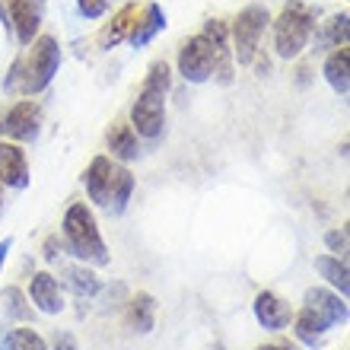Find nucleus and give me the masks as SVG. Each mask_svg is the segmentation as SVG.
<instances>
[{
  "mask_svg": "<svg viewBox=\"0 0 350 350\" xmlns=\"http://www.w3.org/2000/svg\"><path fill=\"white\" fill-rule=\"evenodd\" d=\"M169 67L166 61H157L150 67L147 80H144V90H140L134 109H131V124H134V134L140 137L157 140L163 134V124H166V92H169Z\"/></svg>",
  "mask_w": 350,
  "mask_h": 350,
  "instance_id": "f257e3e1",
  "label": "nucleus"
},
{
  "mask_svg": "<svg viewBox=\"0 0 350 350\" xmlns=\"http://www.w3.org/2000/svg\"><path fill=\"white\" fill-rule=\"evenodd\" d=\"M64 236H67V249L70 255H77L80 261L90 265H109V249L99 236L96 217L86 204H70L64 213Z\"/></svg>",
  "mask_w": 350,
  "mask_h": 350,
  "instance_id": "f03ea898",
  "label": "nucleus"
},
{
  "mask_svg": "<svg viewBox=\"0 0 350 350\" xmlns=\"http://www.w3.org/2000/svg\"><path fill=\"white\" fill-rule=\"evenodd\" d=\"M315 29V13L299 0H290L274 19V51L280 57H296Z\"/></svg>",
  "mask_w": 350,
  "mask_h": 350,
  "instance_id": "7ed1b4c3",
  "label": "nucleus"
},
{
  "mask_svg": "<svg viewBox=\"0 0 350 350\" xmlns=\"http://www.w3.org/2000/svg\"><path fill=\"white\" fill-rule=\"evenodd\" d=\"M267 23H271V16H267V10L258 7V3L245 7L239 16L232 19V57H236L242 67H249L252 61H255Z\"/></svg>",
  "mask_w": 350,
  "mask_h": 350,
  "instance_id": "20e7f679",
  "label": "nucleus"
},
{
  "mask_svg": "<svg viewBox=\"0 0 350 350\" xmlns=\"http://www.w3.org/2000/svg\"><path fill=\"white\" fill-rule=\"evenodd\" d=\"M57 67H61V48L51 36L36 38V48L29 55V64H23V92L32 96V92H42L51 80H55Z\"/></svg>",
  "mask_w": 350,
  "mask_h": 350,
  "instance_id": "39448f33",
  "label": "nucleus"
},
{
  "mask_svg": "<svg viewBox=\"0 0 350 350\" xmlns=\"http://www.w3.org/2000/svg\"><path fill=\"white\" fill-rule=\"evenodd\" d=\"M178 74L188 80V83H204L213 77V48H211V38L204 36H194L188 38L178 51Z\"/></svg>",
  "mask_w": 350,
  "mask_h": 350,
  "instance_id": "423d86ee",
  "label": "nucleus"
},
{
  "mask_svg": "<svg viewBox=\"0 0 350 350\" xmlns=\"http://www.w3.org/2000/svg\"><path fill=\"white\" fill-rule=\"evenodd\" d=\"M204 36L211 38V48H213V77L223 86L232 83V48H230V29H226V23L207 19Z\"/></svg>",
  "mask_w": 350,
  "mask_h": 350,
  "instance_id": "0eeeda50",
  "label": "nucleus"
},
{
  "mask_svg": "<svg viewBox=\"0 0 350 350\" xmlns=\"http://www.w3.org/2000/svg\"><path fill=\"white\" fill-rule=\"evenodd\" d=\"M38 134V105L19 102L0 118V137L7 140H32Z\"/></svg>",
  "mask_w": 350,
  "mask_h": 350,
  "instance_id": "6e6552de",
  "label": "nucleus"
},
{
  "mask_svg": "<svg viewBox=\"0 0 350 350\" xmlns=\"http://www.w3.org/2000/svg\"><path fill=\"white\" fill-rule=\"evenodd\" d=\"M10 16L16 26V38L23 45H32L42 26V0H10Z\"/></svg>",
  "mask_w": 350,
  "mask_h": 350,
  "instance_id": "1a4fd4ad",
  "label": "nucleus"
},
{
  "mask_svg": "<svg viewBox=\"0 0 350 350\" xmlns=\"http://www.w3.org/2000/svg\"><path fill=\"white\" fill-rule=\"evenodd\" d=\"M0 182L10 185V188H26L29 185L26 153L10 140H0Z\"/></svg>",
  "mask_w": 350,
  "mask_h": 350,
  "instance_id": "9d476101",
  "label": "nucleus"
},
{
  "mask_svg": "<svg viewBox=\"0 0 350 350\" xmlns=\"http://www.w3.org/2000/svg\"><path fill=\"white\" fill-rule=\"evenodd\" d=\"M255 319L265 325L267 332H280V328L290 325L293 309H290V303H284L277 293H267L265 290V293L255 296Z\"/></svg>",
  "mask_w": 350,
  "mask_h": 350,
  "instance_id": "9b49d317",
  "label": "nucleus"
},
{
  "mask_svg": "<svg viewBox=\"0 0 350 350\" xmlns=\"http://www.w3.org/2000/svg\"><path fill=\"white\" fill-rule=\"evenodd\" d=\"M29 299L45 315H57L64 309V303H61V286H57V280L48 274V271L32 274V280H29Z\"/></svg>",
  "mask_w": 350,
  "mask_h": 350,
  "instance_id": "f8f14e48",
  "label": "nucleus"
},
{
  "mask_svg": "<svg viewBox=\"0 0 350 350\" xmlns=\"http://www.w3.org/2000/svg\"><path fill=\"white\" fill-rule=\"evenodd\" d=\"M166 29V13H163V7L159 3H147L144 7V13H140V19H134L131 23V32H128V42L134 48H144L153 42V36L157 32H163Z\"/></svg>",
  "mask_w": 350,
  "mask_h": 350,
  "instance_id": "ddd939ff",
  "label": "nucleus"
},
{
  "mask_svg": "<svg viewBox=\"0 0 350 350\" xmlns=\"http://www.w3.org/2000/svg\"><path fill=\"white\" fill-rule=\"evenodd\" d=\"M111 159L109 157H96L86 169V191H90L92 204L99 207H109L111 201Z\"/></svg>",
  "mask_w": 350,
  "mask_h": 350,
  "instance_id": "4468645a",
  "label": "nucleus"
},
{
  "mask_svg": "<svg viewBox=\"0 0 350 350\" xmlns=\"http://www.w3.org/2000/svg\"><path fill=\"white\" fill-rule=\"evenodd\" d=\"M306 306L319 312L328 325H338V322H347V303H341V296L328 293L322 286H312V290H306Z\"/></svg>",
  "mask_w": 350,
  "mask_h": 350,
  "instance_id": "2eb2a0df",
  "label": "nucleus"
},
{
  "mask_svg": "<svg viewBox=\"0 0 350 350\" xmlns=\"http://www.w3.org/2000/svg\"><path fill=\"white\" fill-rule=\"evenodd\" d=\"M325 80L332 83V90L338 92V96H347V90H350V51H347V45L334 48L332 57L325 61Z\"/></svg>",
  "mask_w": 350,
  "mask_h": 350,
  "instance_id": "dca6fc26",
  "label": "nucleus"
},
{
  "mask_svg": "<svg viewBox=\"0 0 350 350\" xmlns=\"http://www.w3.org/2000/svg\"><path fill=\"white\" fill-rule=\"evenodd\" d=\"M332 325L325 322L319 312H312L309 306H303L299 309V315H296V338L303 344H309V347H315V344H322L325 332H328Z\"/></svg>",
  "mask_w": 350,
  "mask_h": 350,
  "instance_id": "f3484780",
  "label": "nucleus"
},
{
  "mask_svg": "<svg viewBox=\"0 0 350 350\" xmlns=\"http://www.w3.org/2000/svg\"><path fill=\"white\" fill-rule=\"evenodd\" d=\"M109 150L111 157L121 159V163H131V159H137V134L131 124H115L109 131Z\"/></svg>",
  "mask_w": 350,
  "mask_h": 350,
  "instance_id": "a211bd4d",
  "label": "nucleus"
},
{
  "mask_svg": "<svg viewBox=\"0 0 350 350\" xmlns=\"http://www.w3.org/2000/svg\"><path fill=\"white\" fill-rule=\"evenodd\" d=\"M153 312H157V303H153V296L150 293H137L131 299V309H128V322L134 332L147 334L153 332Z\"/></svg>",
  "mask_w": 350,
  "mask_h": 350,
  "instance_id": "6ab92c4d",
  "label": "nucleus"
},
{
  "mask_svg": "<svg viewBox=\"0 0 350 350\" xmlns=\"http://www.w3.org/2000/svg\"><path fill=\"white\" fill-rule=\"evenodd\" d=\"M315 271L328 280L332 286L341 290V296L350 293V280H347V261L344 258H332V255H319L315 258Z\"/></svg>",
  "mask_w": 350,
  "mask_h": 350,
  "instance_id": "aec40b11",
  "label": "nucleus"
},
{
  "mask_svg": "<svg viewBox=\"0 0 350 350\" xmlns=\"http://www.w3.org/2000/svg\"><path fill=\"white\" fill-rule=\"evenodd\" d=\"M131 191H134V175H131L124 166H115V169H111V201H109V211L111 213L124 211V207H128V201H131Z\"/></svg>",
  "mask_w": 350,
  "mask_h": 350,
  "instance_id": "412c9836",
  "label": "nucleus"
},
{
  "mask_svg": "<svg viewBox=\"0 0 350 350\" xmlns=\"http://www.w3.org/2000/svg\"><path fill=\"white\" fill-rule=\"evenodd\" d=\"M137 19V7L134 3H128V7H121L118 10V16L111 19V26L102 32V38H99V45L102 48H111V45H118L121 38H124V32H131V23Z\"/></svg>",
  "mask_w": 350,
  "mask_h": 350,
  "instance_id": "4be33fe9",
  "label": "nucleus"
},
{
  "mask_svg": "<svg viewBox=\"0 0 350 350\" xmlns=\"http://www.w3.org/2000/svg\"><path fill=\"white\" fill-rule=\"evenodd\" d=\"M0 350H48L42 334H36L32 328H13L10 334L0 338Z\"/></svg>",
  "mask_w": 350,
  "mask_h": 350,
  "instance_id": "5701e85b",
  "label": "nucleus"
},
{
  "mask_svg": "<svg viewBox=\"0 0 350 350\" xmlns=\"http://www.w3.org/2000/svg\"><path fill=\"white\" fill-rule=\"evenodd\" d=\"M67 286L80 296H96L99 293V277L92 274L90 267H64Z\"/></svg>",
  "mask_w": 350,
  "mask_h": 350,
  "instance_id": "b1692460",
  "label": "nucleus"
},
{
  "mask_svg": "<svg viewBox=\"0 0 350 350\" xmlns=\"http://www.w3.org/2000/svg\"><path fill=\"white\" fill-rule=\"evenodd\" d=\"M3 306H7V315H10V319H19V322L32 319V306H26V296H23V290H19V286H10V290H3Z\"/></svg>",
  "mask_w": 350,
  "mask_h": 350,
  "instance_id": "393cba45",
  "label": "nucleus"
},
{
  "mask_svg": "<svg viewBox=\"0 0 350 350\" xmlns=\"http://www.w3.org/2000/svg\"><path fill=\"white\" fill-rule=\"evenodd\" d=\"M322 42H325L328 48H341V45H347V13H338V16L328 19V26H325Z\"/></svg>",
  "mask_w": 350,
  "mask_h": 350,
  "instance_id": "a878e982",
  "label": "nucleus"
},
{
  "mask_svg": "<svg viewBox=\"0 0 350 350\" xmlns=\"http://www.w3.org/2000/svg\"><path fill=\"white\" fill-rule=\"evenodd\" d=\"M77 7H80V13L86 19H99L105 13V7H109V0H77Z\"/></svg>",
  "mask_w": 350,
  "mask_h": 350,
  "instance_id": "bb28decb",
  "label": "nucleus"
},
{
  "mask_svg": "<svg viewBox=\"0 0 350 350\" xmlns=\"http://www.w3.org/2000/svg\"><path fill=\"white\" fill-rule=\"evenodd\" d=\"M325 242H328V249L332 252H338V258H344V252H347V236H344V232H328V236H325Z\"/></svg>",
  "mask_w": 350,
  "mask_h": 350,
  "instance_id": "cd10ccee",
  "label": "nucleus"
},
{
  "mask_svg": "<svg viewBox=\"0 0 350 350\" xmlns=\"http://www.w3.org/2000/svg\"><path fill=\"white\" fill-rule=\"evenodd\" d=\"M55 350H77V341L70 338V334H61V338H57V344H55Z\"/></svg>",
  "mask_w": 350,
  "mask_h": 350,
  "instance_id": "c85d7f7f",
  "label": "nucleus"
},
{
  "mask_svg": "<svg viewBox=\"0 0 350 350\" xmlns=\"http://www.w3.org/2000/svg\"><path fill=\"white\" fill-rule=\"evenodd\" d=\"M45 249H48V252H45V258H48V261H55V258H57V252H55V249H57V239H48Z\"/></svg>",
  "mask_w": 350,
  "mask_h": 350,
  "instance_id": "c756f323",
  "label": "nucleus"
},
{
  "mask_svg": "<svg viewBox=\"0 0 350 350\" xmlns=\"http://www.w3.org/2000/svg\"><path fill=\"white\" fill-rule=\"evenodd\" d=\"M10 245H13V239H3V242H0V267H3V258H7Z\"/></svg>",
  "mask_w": 350,
  "mask_h": 350,
  "instance_id": "7c9ffc66",
  "label": "nucleus"
},
{
  "mask_svg": "<svg viewBox=\"0 0 350 350\" xmlns=\"http://www.w3.org/2000/svg\"><path fill=\"white\" fill-rule=\"evenodd\" d=\"M258 350H293L290 344H265V347H258Z\"/></svg>",
  "mask_w": 350,
  "mask_h": 350,
  "instance_id": "2f4dec72",
  "label": "nucleus"
},
{
  "mask_svg": "<svg viewBox=\"0 0 350 350\" xmlns=\"http://www.w3.org/2000/svg\"><path fill=\"white\" fill-rule=\"evenodd\" d=\"M0 207H3V194H0Z\"/></svg>",
  "mask_w": 350,
  "mask_h": 350,
  "instance_id": "473e14b6",
  "label": "nucleus"
}]
</instances>
